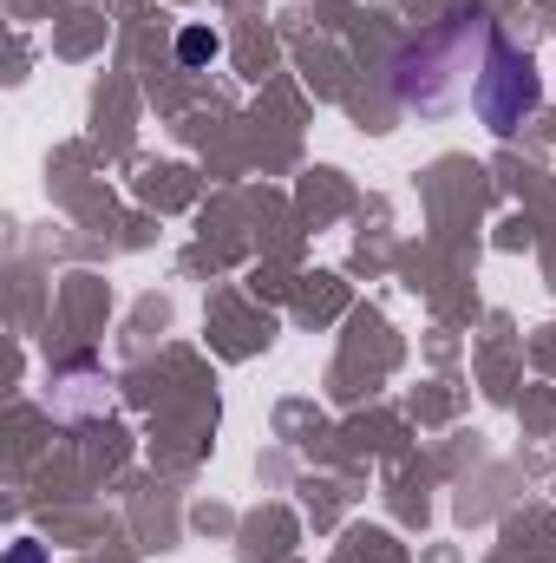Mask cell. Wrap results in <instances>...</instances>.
Masks as SVG:
<instances>
[{
	"instance_id": "obj_1",
	"label": "cell",
	"mask_w": 556,
	"mask_h": 563,
	"mask_svg": "<svg viewBox=\"0 0 556 563\" xmlns=\"http://www.w3.org/2000/svg\"><path fill=\"white\" fill-rule=\"evenodd\" d=\"M498 26L485 7H458L445 13L438 26H425L419 40L400 46L393 59V99L419 112V119H445L458 106H478V86H485V66L498 53Z\"/></svg>"
},
{
	"instance_id": "obj_2",
	"label": "cell",
	"mask_w": 556,
	"mask_h": 563,
	"mask_svg": "<svg viewBox=\"0 0 556 563\" xmlns=\"http://www.w3.org/2000/svg\"><path fill=\"white\" fill-rule=\"evenodd\" d=\"M537 106H544V79H537V66H531L524 53L498 46L491 66H485V86H478V119H485L491 132H518Z\"/></svg>"
},
{
	"instance_id": "obj_3",
	"label": "cell",
	"mask_w": 556,
	"mask_h": 563,
	"mask_svg": "<svg viewBox=\"0 0 556 563\" xmlns=\"http://www.w3.org/2000/svg\"><path fill=\"white\" fill-rule=\"evenodd\" d=\"M177 53H184L190 66H203V59H216V33H203V26H190V33L177 40Z\"/></svg>"
}]
</instances>
